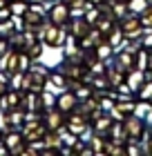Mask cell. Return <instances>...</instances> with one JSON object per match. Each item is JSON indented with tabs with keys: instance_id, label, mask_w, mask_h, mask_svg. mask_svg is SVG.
Returning <instances> with one entry per match:
<instances>
[{
	"instance_id": "obj_1",
	"label": "cell",
	"mask_w": 152,
	"mask_h": 156,
	"mask_svg": "<svg viewBox=\"0 0 152 156\" xmlns=\"http://www.w3.org/2000/svg\"><path fill=\"white\" fill-rule=\"evenodd\" d=\"M38 38L43 40V45H49V47H61L65 38H67V31H65V27L61 25H54V23H47L38 29Z\"/></svg>"
},
{
	"instance_id": "obj_2",
	"label": "cell",
	"mask_w": 152,
	"mask_h": 156,
	"mask_svg": "<svg viewBox=\"0 0 152 156\" xmlns=\"http://www.w3.org/2000/svg\"><path fill=\"white\" fill-rule=\"evenodd\" d=\"M47 20L49 23H54V25H61L65 27L72 20V11H69V7L63 2V0H58L56 5L49 7V11H47Z\"/></svg>"
},
{
	"instance_id": "obj_3",
	"label": "cell",
	"mask_w": 152,
	"mask_h": 156,
	"mask_svg": "<svg viewBox=\"0 0 152 156\" xmlns=\"http://www.w3.org/2000/svg\"><path fill=\"white\" fill-rule=\"evenodd\" d=\"M2 143L7 145L9 154H25L27 140L23 138V132H18V129H11V132L2 134Z\"/></svg>"
},
{
	"instance_id": "obj_4",
	"label": "cell",
	"mask_w": 152,
	"mask_h": 156,
	"mask_svg": "<svg viewBox=\"0 0 152 156\" xmlns=\"http://www.w3.org/2000/svg\"><path fill=\"white\" fill-rule=\"evenodd\" d=\"M143 29V25H141V18L139 16H132V13H128V16H123L121 18V31H123V36H128V38H139L141 36V31Z\"/></svg>"
},
{
	"instance_id": "obj_5",
	"label": "cell",
	"mask_w": 152,
	"mask_h": 156,
	"mask_svg": "<svg viewBox=\"0 0 152 156\" xmlns=\"http://www.w3.org/2000/svg\"><path fill=\"white\" fill-rule=\"evenodd\" d=\"M123 127H125V132H128V138L130 140H139L143 136V120L139 116H125L123 118Z\"/></svg>"
},
{
	"instance_id": "obj_6",
	"label": "cell",
	"mask_w": 152,
	"mask_h": 156,
	"mask_svg": "<svg viewBox=\"0 0 152 156\" xmlns=\"http://www.w3.org/2000/svg\"><path fill=\"white\" fill-rule=\"evenodd\" d=\"M63 112L58 109V107H52V109H45L43 112V123L47 125V129H52V132H58L61 127H63Z\"/></svg>"
},
{
	"instance_id": "obj_7",
	"label": "cell",
	"mask_w": 152,
	"mask_h": 156,
	"mask_svg": "<svg viewBox=\"0 0 152 156\" xmlns=\"http://www.w3.org/2000/svg\"><path fill=\"white\" fill-rule=\"evenodd\" d=\"M56 107H58L63 114H67V112H74L78 107V96H76V91H63V94L56 98Z\"/></svg>"
},
{
	"instance_id": "obj_8",
	"label": "cell",
	"mask_w": 152,
	"mask_h": 156,
	"mask_svg": "<svg viewBox=\"0 0 152 156\" xmlns=\"http://www.w3.org/2000/svg\"><path fill=\"white\" fill-rule=\"evenodd\" d=\"M87 31H90V23H87L85 18L74 16V18L69 20V34H72L74 38H83Z\"/></svg>"
},
{
	"instance_id": "obj_9",
	"label": "cell",
	"mask_w": 152,
	"mask_h": 156,
	"mask_svg": "<svg viewBox=\"0 0 152 156\" xmlns=\"http://www.w3.org/2000/svg\"><path fill=\"white\" fill-rule=\"evenodd\" d=\"M143 80H146L143 69H130V72H128V87L132 89V91H139L143 85H146Z\"/></svg>"
},
{
	"instance_id": "obj_10",
	"label": "cell",
	"mask_w": 152,
	"mask_h": 156,
	"mask_svg": "<svg viewBox=\"0 0 152 156\" xmlns=\"http://www.w3.org/2000/svg\"><path fill=\"white\" fill-rule=\"evenodd\" d=\"M117 65L123 69V72H130L132 67H136V58L132 51H128V49H123V51L117 56Z\"/></svg>"
},
{
	"instance_id": "obj_11",
	"label": "cell",
	"mask_w": 152,
	"mask_h": 156,
	"mask_svg": "<svg viewBox=\"0 0 152 156\" xmlns=\"http://www.w3.org/2000/svg\"><path fill=\"white\" fill-rule=\"evenodd\" d=\"M112 125H114L112 118L103 112V114L94 120V134H110V132H112Z\"/></svg>"
},
{
	"instance_id": "obj_12",
	"label": "cell",
	"mask_w": 152,
	"mask_h": 156,
	"mask_svg": "<svg viewBox=\"0 0 152 156\" xmlns=\"http://www.w3.org/2000/svg\"><path fill=\"white\" fill-rule=\"evenodd\" d=\"M87 118H85L83 114H78V116H72L69 118V123H67V129L69 132H74V134H81L83 129H87Z\"/></svg>"
},
{
	"instance_id": "obj_13",
	"label": "cell",
	"mask_w": 152,
	"mask_h": 156,
	"mask_svg": "<svg viewBox=\"0 0 152 156\" xmlns=\"http://www.w3.org/2000/svg\"><path fill=\"white\" fill-rule=\"evenodd\" d=\"M13 31H18V25H16V18H7V20H0V38H7L9 40V36Z\"/></svg>"
},
{
	"instance_id": "obj_14",
	"label": "cell",
	"mask_w": 152,
	"mask_h": 156,
	"mask_svg": "<svg viewBox=\"0 0 152 156\" xmlns=\"http://www.w3.org/2000/svg\"><path fill=\"white\" fill-rule=\"evenodd\" d=\"M9 9H11V16H23V13L29 9V0H11Z\"/></svg>"
},
{
	"instance_id": "obj_15",
	"label": "cell",
	"mask_w": 152,
	"mask_h": 156,
	"mask_svg": "<svg viewBox=\"0 0 152 156\" xmlns=\"http://www.w3.org/2000/svg\"><path fill=\"white\" fill-rule=\"evenodd\" d=\"M40 105H43V112H45V109H52V107H56V96L43 89V91H40Z\"/></svg>"
},
{
	"instance_id": "obj_16",
	"label": "cell",
	"mask_w": 152,
	"mask_h": 156,
	"mask_svg": "<svg viewBox=\"0 0 152 156\" xmlns=\"http://www.w3.org/2000/svg\"><path fill=\"white\" fill-rule=\"evenodd\" d=\"M141 25H143V29H152V5H148L146 9L141 11Z\"/></svg>"
},
{
	"instance_id": "obj_17",
	"label": "cell",
	"mask_w": 152,
	"mask_h": 156,
	"mask_svg": "<svg viewBox=\"0 0 152 156\" xmlns=\"http://www.w3.org/2000/svg\"><path fill=\"white\" fill-rule=\"evenodd\" d=\"M25 51L29 54V58H32V60H38L40 56H43V40H38V42H34V45H32V47H27Z\"/></svg>"
},
{
	"instance_id": "obj_18",
	"label": "cell",
	"mask_w": 152,
	"mask_h": 156,
	"mask_svg": "<svg viewBox=\"0 0 152 156\" xmlns=\"http://www.w3.org/2000/svg\"><path fill=\"white\" fill-rule=\"evenodd\" d=\"M112 45H110V42H105V45H103V42H101V45L96 47V58H101V60H105V58H110V56H112Z\"/></svg>"
},
{
	"instance_id": "obj_19",
	"label": "cell",
	"mask_w": 152,
	"mask_h": 156,
	"mask_svg": "<svg viewBox=\"0 0 152 156\" xmlns=\"http://www.w3.org/2000/svg\"><path fill=\"white\" fill-rule=\"evenodd\" d=\"M146 7H148V0H130L128 2V9L132 13H141Z\"/></svg>"
},
{
	"instance_id": "obj_20",
	"label": "cell",
	"mask_w": 152,
	"mask_h": 156,
	"mask_svg": "<svg viewBox=\"0 0 152 156\" xmlns=\"http://www.w3.org/2000/svg\"><path fill=\"white\" fill-rule=\"evenodd\" d=\"M9 89H11V85H9V74L0 69V96H5Z\"/></svg>"
},
{
	"instance_id": "obj_21",
	"label": "cell",
	"mask_w": 152,
	"mask_h": 156,
	"mask_svg": "<svg viewBox=\"0 0 152 156\" xmlns=\"http://www.w3.org/2000/svg\"><path fill=\"white\" fill-rule=\"evenodd\" d=\"M139 96L143 98V101H150L152 98V83H146V87L139 89Z\"/></svg>"
},
{
	"instance_id": "obj_22",
	"label": "cell",
	"mask_w": 152,
	"mask_h": 156,
	"mask_svg": "<svg viewBox=\"0 0 152 156\" xmlns=\"http://www.w3.org/2000/svg\"><path fill=\"white\" fill-rule=\"evenodd\" d=\"M9 49H11V47H9V40H7V38H0V58H2Z\"/></svg>"
},
{
	"instance_id": "obj_23",
	"label": "cell",
	"mask_w": 152,
	"mask_h": 156,
	"mask_svg": "<svg viewBox=\"0 0 152 156\" xmlns=\"http://www.w3.org/2000/svg\"><path fill=\"white\" fill-rule=\"evenodd\" d=\"M125 150H128V152H130V154H139V152H141V147H136V145H134V143H130V145H128V147H125Z\"/></svg>"
},
{
	"instance_id": "obj_24",
	"label": "cell",
	"mask_w": 152,
	"mask_h": 156,
	"mask_svg": "<svg viewBox=\"0 0 152 156\" xmlns=\"http://www.w3.org/2000/svg\"><path fill=\"white\" fill-rule=\"evenodd\" d=\"M0 154H9V150H7L5 143H0Z\"/></svg>"
},
{
	"instance_id": "obj_25",
	"label": "cell",
	"mask_w": 152,
	"mask_h": 156,
	"mask_svg": "<svg viewBox=\"0 0 152 156\" xmlns=\"http://www.w3.org/2000/svg\"><path fill=\"white\" fill-rule=\"evenodd\" d=\"M9 5V0H0V9H2V7H7Z\"/></svg>"
},
{
	"instance_id": "obj_26",
	"label": "cell",
	"mask_w": 152,
	"mask_h": 156,
	"mask_svg": "<svg viewBox=\"0 0 152 156\" xmlns=\"http://www.w3.org/2000/svg\"><path fill=\"white\" fill-rule=\"evenodd\" d=\"M29 2H38V5H45L47 0H29Z\"/></svg>"
},
{
	"instance_id": "obj_27",
	"label": "cell",
	"mask_w": 152,
	"mask_h": 156,
	"mask_svg": "<svg viewBox=\"0 0 152 156\" xmlns=\"http://www.w3.org/2000/svg\"><path fill=\"white\" fill-rule=\"evenodd\" d=\"M9 2H11V0H9Z\"/></svg>"
}]
</instances>
